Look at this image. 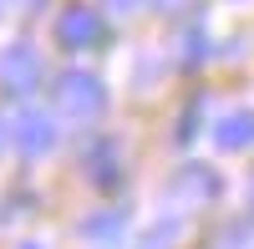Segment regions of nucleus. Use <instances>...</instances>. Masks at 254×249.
<instances>
[{
	"instance_id": "nucleus-6",
	"label": "nucleus",
	"mask_w": 254,
	"mask_h": 249,
	"mask_svg": "<svg viewBox=\"0 0 254 249\" xmlns=\"http://www.w3.org/2000/svg\"><path fill=\"white\" fill-rule=\"evenodd\" d=\"M173 234H178V219H168V224H163V234L153 229V234L142 239V249H168V244H173Z\"/></svg>"
},
{
	"instance_id": "nucleus-3",
	"label": "nucleus",
	"mask_w": 254,
	"mask_h": 249,
	"mask_svg": "<svg viewBox=\"0 0 254 249\" xmlns=\"http://www.w3.org/2000/svg\"><path fill=\"white\" fill-rule=\"evenodd\" d=\"M36 81H41V56L26 46V41H15V46L0 51V87H5L10 97L36 92Z\"/></svg>"
},
{
	"instance_id": "nucleus-7",
	"label": "nucleus",
	"mask_w": 254,
	"mask_h": 249,
	"mask_svg": "<svg viewBox=\"0 0 254 249\" xmlns=\"http://www.w3.org/2000/svg\"><path fill=\"white\" fill-rule=\"evenodd\" d=\"M142 0H107V10H137Z\"/></svg>"
},
{
	"instance_id": "nucleus-2",
	"label": "nucleus",
	"mask_w": 254,
	"mask_h": 249,
	"mask_svg": "<svg viewBox=\"0 0 254 249\" xmlns=\"http://www.w3.org/2000/svg\"><path fill=\"white\" fill-rule=\"evenodd\" d=\"M56 41L66 51H92V46L107 41V20H102L97 10H87V5H66L61 20H56Z\"/></svg>"
},
{
	"instance_id": "nucleus-9",
	"label": "nucleus",
	"mask_w": 254,
	"mask_h": 249,
	"mask_svg": "<svg viewBox=\"0 0 254 249\" xmlns=\"http://www.w3.org/2000/svg\"><path fill=\"white\" fill-rule=\"evenodd\" d=\"M0 142H5V132H0Z\"/></svg>"
},
{
	"instance_id": "nucleus-8",
	"label": "nucleus",
	"mask_w": 254,
	"mask_h": 249,
	"mask_svg": "<svg viewBox=\"0 0 254 249\" xmlns=\"http://www.w3.org/2000/svg\"><path fill=\"white\" fill-rule=\"evenodd\" d=\"M20 249H41V244H20Z\"/></svg>"
},
{
	"instance_id": "nucleus-5",
	"label": "nucleus",
	"mask_w": 254,
	"mask_h": 249,
	"mask_svg": "<svg viewBox=\"0 0 254 249\" xmlns=\"http://www.w3.org/2000/svg\"><path fill=\"white\" fill-rule=\"evenodd\" d=\"M214 142H219L224 153H244V148H254V112H249V107H239V112L219 117Z\"/></svg>"
},
{
	"instance_id": "nucleus-10",
	"label": "nucleus",
	"mask_w": 254,
	"mask_h": 249,
	"mask_svg": "<svg viewBox=\"0 0 254 249\" xmlns=\"http://www.w3.org/2000/svg\"><path fill=\"white\" fill-rule=\"evenodd\" d=\"M249 198H254V193H249Z\"/></svg>"
},
{
	"instance_id": "nucleus-1",
	"label": "nucleus",
	"mask_w": 254,
	"mask_h": 249,
	"mask_svg": "<svg viewBox=\"0 0 254 249\" xmlns=\"http://www.w3.org/2000/svg\"><path fill=\"white\" fill-rule=\"evenodd\" d=\"M56 107L66 112L71 122H92L107 112V87H102V76L92 71H61L56 81Z\"/></svg>"
},
{
	"instance_id": "nucleus-4",
	"label": "nucleus",
	"mask_w": 254,
	"mask_h": 249,
	"mask_svg": "<svg viewBox=\"0 0 254 249\" xmlns=\"http://www.w3.org/2000/svg\"><path fill=\"white\" fill-rule=\"evenodd\" d=\"M10 137H15V148L26 153V158H41V153L56 148V122L41 112V107H26V112L15 117V132Z\"/></svg>"
}]
</instances>
